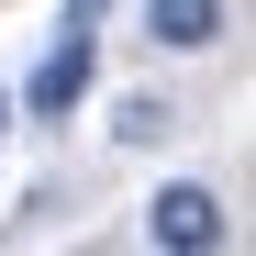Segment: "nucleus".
Instances as JSON below:
<instances>
[{
	"label": "nucleus",
	"mask_w": 256,
	"mask_h": 256,
	"mask_svg": "<svg viewBox=\"0 0 256 256\" xmlns=\"http://www.w3.org/2000/svg\"><path fill=\"white\" fill-rule=\"evenodd\" d=\"M223 234H234V223H223V200H212L200 178H167V190L145 200V245H156V256H212Z\"/></svg>",
	"instance_id": "f257e3e1"
},
{
	"label": "nucleus",
	"mask_w": 256,
	"mask_h": 256,
	"mask_svg": "<svg viewBox=\"0 0 256 256\" xmlns=\"http://www.w3.org/2000/svg\"><path fill=\"white\" fill-rule=\"evenodd\" d=\"M90 67H100V34H90V22H67L56 45H45V67L22 78V112H34V122H67L78 100H90Z\"/></svg>",
	"instance_id": "f03ea898"
},
{
	"label": "nucleus",
	"mask_w": 256,
	"mask_h": 256,
	"mask_svg": "<svg viewBox=\"0 0 256 256\" xmlns=\"http://www.w3.org/2000/svg\"><path fill=\"white\" fill-rule=\"evenodd\" d=\"M145 45H167V56L223 45V0H145Z\"/></svg>",
	"instance_id": "7ed1b4c3"
},
{
	"label": "nucleus",
	"mask_w": 256,
	"mask_h": 256,
	"mask_svg": "<svg viewBox=\"0 0 256 256\" xmlns=\"http://www.w3.org/2000/svg\"><path fill=\"white\" fill-rule=\"evenodd\" d=\"M112 134H122V145H167V134H178V112H167L156 90H134V100L112 112Z\"/></svg>",
	"instance_id": "20e7f679"
},
{
	"label": "nucleus",
	"mask_w": 256,
	"mask_h": 256,
	"mask_svg": "<svg viewBox=\"0 0 256 256\" xmlns=\"http://www.w3.org/2000/svg\"><path fill=\"white\" fill-rule=\"evenodd\" d=\"M100 12H112V0H67V22H90V34H100Z\"/></svg>",
	"instance_id": "39448f33"
},
{
	"label": "nucleus",
	"mask_w": 256,
	"mask_h": 256,
	"mask_svg": "<svg viewBox=\"0 0 256 256\" xmlns=\"http://www.w3.org/2000/svg\"><path fill=\"white\" fill-rule=\"evenodd\" d=\"M0 145H12V90H0Z\"/></svg>",
	"instance_id": "423d86ee"
}]
</instances>
